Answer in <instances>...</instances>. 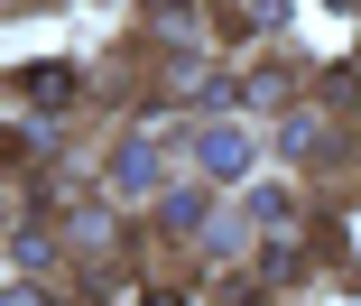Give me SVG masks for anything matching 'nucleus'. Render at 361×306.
Wrapping results in <instances>:
<instances>
[{
    "label": "nucleus",
    "mask_w": 361,
    "mask_h": 306,
    "mask_svg": "<svg viewBox=\"0 0 361 306\" xmlns=\"http://www.w3.org/2000/svg\"><path fill=\"white\" fill-rule=\"evenodd\" d=\"M278 148H324V121H315V112H287V121H278Z\"/></svg>",
    "instance_id": "nucleus-4"
},
{
    "label": "nucleus",
    "mask_w": 361,
    "mask_h": 306,
    "mask_svg": "<svg viewBox=\"0 0 361 306\" xmlns=\"http://www.w3.org/2000/svg\"><path fill=\"white\" fill-rule=\"evenodd\" d=\"M111 195H121V204H139V195H158V148H149V139H130L121 158H111Z\"/></svg>",
    "instance_id": "nucleus-2"
},
{
    "label": "nucleus",
    "mask_w": 361,
    "mask_h": 306,
    "mask_svg": "<svg viewBox=\"0 0 361 306\" xmlns=\"http://www.w3.org/2000/svg\"><path fill=\"white\" fill-rule=\"evenodd\" d=\"M195 167H204V177H241V167H250V139H241L232 121H204V130H195Z\"/></svg>",
    "instance_id": "nucleus-1"
},
{
    "label": "nucleus",
    "mask_w": 361,
    "mask_h": 306,
    "mask_svg": "<svg viewBox=\"0 0 361 306\" xmlns=\"http://www.w3.org/2000/svg\"><path fill=\"white\" fill-rule=\"evenodd\" d=\"M149 306H185V297H149Z\"/></svg>",
    "instance_id": "nucleus-5"
},
{
    "label": "nucleus",
    "mask_w": 361,
    "mask_h": 306,
    "mask_svg": "<svg viewBox=\"0 0 361 306\" xmlns=\"http://www.w3.org/2000/svg\"><path fill=\"white\" fill-rule=\"evenodd\" d=\"M19 93H28V102H65V93H75V65H28Z\"/></svg>",
    "instance_id": "nucleus-3"
}]
</instances>
